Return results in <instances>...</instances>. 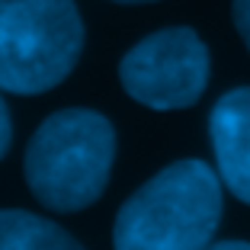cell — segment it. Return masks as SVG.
Returning <instances> with one entry per match:
<instances>
[{
  "label": "cell",
  "mask_w": 250,
  "mask_h": 250,
  "mask_svg": "<svg viewBox=\"0 0 250 250\" xmlns=\"http://www.w3.org/2000/svg\"><path fill=\"white\" fill-rule=\"evenodd\" d=\"M221 221V177L206 161H177L125 199L116 215L119 250H199Z\"/></svg>",
  "instance_id": "obj_1"
},
{
  "label": "cell",
  "mask_w": 250,
  "mask_h": 250,
  "mask_svg": "<svg viewBox=\"0 0 250 250\" xmlns=\"http://www.w3.org/2000/svg\"><path fill=\"white\" fill-rule=\"evenodd\" d=\"M116 161V128L96 109H58L26 147L29 192L52 212H81L103 196Z\"/></svg>",
  "instance_id": "obj_2"
},
{
  "label": "cell",
  "mask_w": 250,
  "mask_h": 250,
  "mask_svg": "<svg viewBox=\"0 0 250 250\" xmlns=\"http://www.w3.org/2000/svg\"><path fill=\"white\" fill-rule=\"evenodd\" d=\"M83 52L74 0H0V90L36 96L58 87Z\"/></svg>",
  "instance_id": "obj_3"
},
{
  "label": "cell",
  "mask_w": 250,
  "mask_h": 250,
  "mask_svg": "<svg viewBox=\"0 0 250 250\" xmlns=\"http://www.w3.org/2000/svg\"><path fill=\"white\" fill-rule=\"evenodd\" d=\"M119 81L147 109H189L208 87V48L189 26L151 32L125 52Z\"/></svg>",
  "instance_id": "obj_4"
},
{
  "label": "cell",
  "mask_w": 250,
  "mask_h": 250,
  "mask_svg": "<svg viewBox=\"0 0 250 250\" xmlns=\"http://www.w3.org/2000/svg\"><path fill=\"white\" fill-rule=\"evenodd\" d=\"M221 186L250 206V87L228 90L208 116Z\"/></svg>",
  "instance_id": "obj_5"
},
{
  "label": "cell",
  "mask_w": 250,
  "mask_h": 250,
  "mask_svg": "<svg viewBox=\"0 0 250 250\" xmlns=\"http://www.w3.org/2000/svg\"><path fill=\"white\" fill-rule=\"evenodd\" d=\"M77 247L61 225L22 208H0V250H71Z\"/></svg>",
  "instance_id": "obj_6"
},
{
  "label": "cell",
  "mask_w": 250,
  "mask_h": 250,
  "mask_svg": "<svg viewBox=\"0 0 250 250\" xmlns=\"http://www.w3.org/2000/svg\"><path fill=\"white\" fill-rule=\"evenodd\" d=\"M231 13H234V26H237V32H241L244 45H247V52H250V0H234Z\"/></svg>",
  "instance_id": "obj_7"
},
{
  "label": "cell",
  "mask_w": 250,
  "mask_h": 250,
  "mask_svg": "<svg viewBox=\"0 0 250 250\" xmlns=\"http://www.w3.org/2000/svg\"><path fill=\"white\" fill-rule=\"evenodd\" d=\"M10 141H13V122H10V109L3 103V96H0V161L7 157Z\"/></svg>",
  "instance_id": "obj_8"
},
{
  "label": "cell",
  "mask_w": 250,
  "mask_h": 250,
  "mask_svg": "<svg viewBox=\"0 0 250 250\" xmlns=\"http://www.w3.org/2000/svg\"><path fill=\"white\" fill-rule=\"evenodd\" d=\"M221 250H250V241H218Z\"/></svg>",
  "instance_id": "obj_9"
},
{
  "label": "cell",
  "mask_w": 250,
  "mask_h": 250,
  "mask_svg": "<svg viewBox=\"0 0 250 250\" xmlns=\"http://www.w3.org/2000/svg\"><path fill=\"white\" fill-rule=\"evenodd\" d=\"M116 3H154V0H116Z\"/></svg>",
  "instance_id": "obj_10"
}]
</instances>
